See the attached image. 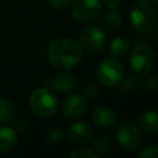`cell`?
Returning a JSON list of instances; mask_svg holds the SVG:
<instances>
[{
	"instance_id": "obj_10",
	"label": "cell",
	"mask_w": 158,
	"mask_h": 158,
	"mask_svg": "<svg viewBox=\"0 0 158 158\" xmlns=\"http://www.w3.org/2000/svg\"><path fill=\"white\" fill-rule=\"evenodd\" d=\"M91 120L98 128L104 131L112 130L116 126V115L109 107H96L91 114Z\"/></svg>"
},
{
	"instance_id": "obj_3",
	"label": "cell",
	"mask_w": 158,
	"mask_h": 158,
	"mask_svg": "<svg viewBox=\"0 0 158 158\" xmlns=\"http://www.w3.org/2000/svg\"><path fill=\"white\" fill-rule=\"evenodd\" d=\"M28 104L31 110L42 117L52 116L58 110V98L56 93L49 88H38L36 89L30 99Z\"/></svg>"
},
{
	"instance_id": "obj_2",
	"label": "cell",
	"mask_w": 158,
	"mask_h": 158,
	"mask_svg": "<svg viewBox=\"0 0 158 158\" xmlns=\"http://www.w3.org/2000/svg\"><path fill=\"white\" fill-rule=\"evenodd\" d=\"M131 22L138 32H151L157 25L156 5L148 0L137 1L131 10Z\"/></svg>"
},
{
	"instance_id": "obj_23",
	"label": "cell",
	"mask_w": 158,
	"mask_h": 158,
	"mask_svg": "<svg viewBox=\"0 0 158 158\" xmlns=\"http://www.w3.org/2000/svg\"><path fill=\"white\" fill-rule=\"evenodd\" d=\"M85 96L89 98V99H94L98 96L99 94V86L95 84V83H89L85 88Z\"/></svg>"
},
{
	"instance_id": "obj_7",
	"label": "cell",
	"mask_w": 158,
	"mask_h": 158,
	"mask_svg": "<svg viewBox=\"0 0 158 158\" xmlns=\"http://www.w3.org/2000/svg\"><path fill=\"white\" fill-rule=\"evenodd\" d=\"M106 32L100 26H88L80 33L79 46L88 53L98 52L106 41Z\"/></svg>"
},
{
	"instance_id": "obj_15",
	"label": "cell",
	"mask_w": 158,
	"mask_h": 158,
	"mask_svg": "<svg viewBox=\"0 0 158 158\" xmlns=\"http://www.w3.org/2000/svg\"><path fill=\"white\" fill-rule=\"evenodd\" d=\"M122 25V16L121 14L116 12V11H111V12H107L102 19H101V22H100V27L107 33L110 32H114L116 31L117 28H120Z\"/></svg>"
},
{
	"instance_id": "obj_1",
	"label": "cell",
	"mask_w": 158,
	"mask_h": 158,
	"mask_svg": "<svg viewBox=\"0 0 158 158\" xmlns=\"http://www.w3.org/2000/svg\"><path fill=\"white\" fill-rule=\"evenodd\" d=\"M81 47L72 38H54L47 49V56L52 65L58 69H70L81 59Z\"/></svg>"
},
{
	"instance_id": "obj_12",
	"label": "cell",
	"mask_w": 158,
	"mask_h": 158,
	"mask_svg": "<svg viewBox=\"0 0 158 158\" xmlns=\"http://www.w3.org/2000/svg\"><path fill=\"white\" fill-rule=\"evenodd\" d=\"M78 85V79L73 73L62 72L52 79V86L59 93L73 91Z\"/></svg>"
},
{
	"instance_id": "obj_6",
	"label": "cell",
	"mask_w": 158,
	"mask_h": 158,
	"mask_svg": "<svg viewBox=\"0 0 158 158\" xmlns=\"http://www.w3.org/2000/svg\"><path fill=\"white\" fill-rule=\"evenodd\" d=\"M101 12L100 0H74L72 5V16L81 23L93 22Z\"/></svg>"
},
{
	"instance_id": "obj_27",
	"label": "cell",
	"mask_w": 158,
	"mask_h": 158,
	"mask_svg": "<svg viewBox=\"0 0 158 158\" xmlns=\"http://www.w3.org/2000/svg\"><path fill=\"white\" fill-rule=\"evenodd\" d=\"M28 126H30V123H28V121L26 118H20L17 121V123H16V128L20 132H25L28 128Z\"/></svg>"
},
{
	"instance_id": "obj_13",
	"label": "cell",
	"mask_w": 158,
	"mask_h": 158,
	"mask_svg": "<svg viewBox=\"0 0 158 158\" xmlns=\"http://www.w3.org/2000/svg\"><path fill=\"white\" fill-rule=\"evenodd\" d=\"M139 126L147 133H156L158 131V115L153 110H146L141 112L139 117Z\"/></svg>"
},
{
	"instance_id": "obj_20",
	"label": "cell",
	"mask_w": 158,
	"mask_h": 158,
	"mask_svg": "<svg viewBox=\"0 0 158 158\" xmlns=\"http://www.w3.org/2000/svg\"><path fill=\"white\" fill-rule=\"evenodd\" d=\"M46 139L48 142H52V143H57V142H60L63 138H64V133L60 128L58 127H52L49 128L48 131H46V135H44Z\"/></svg>"
},
{
	"instance_id": "obj_16",
	"label": "cell",
	"mask_w": 158,
	"mask_h": 158,
	"mask_svg": "<svg viewBox=\"0 0 158 158\" xmlns=\"http://www.w3.org/2000/svg\"><path fill=\"white\" fill-rule=\"evenodd\" d=\"M110 49L115 57L122 58L127 54V52L130 49V42L125 37H116L112 40V42L110 44Z\"/></svg>"
},
{
	"instance_id": "obj_24",
	"label": "cell",
	"mask_w": 158,
	"mask_h": 158,
	"mask_svg": "<svg viewBox=\"0 0 158 158\" xmlns=\"http://www.w3.org/2000/svg\"><path fill=\"white\" fill-rule=\"evenodd\" d=\"M143 86H144V89H146L147 91L154 93L156 89H157V79H156V77L153 75V77H149L148 79H146V80L143 81Z\"/></svg>"
},
{
	"instance_id": "obj_4",
	"label": "cell",
	"mask_w": 158,
	"mask_h": 158,
	"mask_svg": "<svg viewBox=\"0 0 158 158\" xmlns=\"http://www.w3.org/2000/svg\"><path fill=\"white\" fill-rule=\"evenodd\" d=\"M130 63H131V68L136 73L141 75L148 74L156 64V53L152 47L146 44H139L135 47V49L132 51Z\"/></svg>"
},
{
	"instance_id": "obj_5",
	"label": "cell",
	"mask_w": 158,
	"mask_h": 158,
	"mask_svg": "<svg viewBox=\"0 0 158 158\" xmlns=\"http://www.w3.org/2000/svg\"><path fill=\"white\" fill-rule=\"evenodd\" d=\"M99 81L105 86H115L123 78V65L115 58L105 59L100 63L96 72Z\"/></svg>"
},
{
	"instance_id": "obj_9",
	"label": "cell",
	"mask_w": 158,
	"mask_h": 158,
	"mask_svg": "<svg viewBox=\"0 0 158 158\" xmlns=\"http://www.w3.org/2000/svg\"><path fill=\"white\" fill-rule=\"evenodd\" d=\"M86 99L80 94L69 95L62 104V114L69 120L81 117L86 111Z\"/></svg>"
},
{
	"instance_id": "obj_18",
	"label": "cell",
	"mask_w": 158,
	"mask_h": 158,
	"mask_svg": "<svg viewBox=\"0 0 158 158\" xmlns=\"http://www.w3.org/2000/svg\"><path fill=\"white\" fill-rule=\"evenodd\" d=\"M94 147H95V151H96V154H106L109 153V151L111 149V139L105 136V135H100L96 137L95 142H94Z\"/></svg>"
},
{
	"instance_id": "obj_17",
	"label": "cell",
	"mask_w": 158,
	"mask_h": 158,
	"mask_svg": "<svg viewBox=\"0 0 158 158\" xmlns=\"http://www.w3.org/2000/svg\"><path fill=\"white\" fill-rule=\"evenodd\" d=\"M15 116V106L6 99H0V123L10 122Z\"/></svg>"
},
{
	"instance_id": "obj_28",
	"label": "cell",
	"mask_w": 158,
	"mask_h": 158,
	"mask_svg": "<svg viewBox=\"0 0 158 158\" xmlns=\"http://www.w3.org/2000/svg\"><path fill=\"white\" fill-rule=\"evenodd\" d=\"M157 1H158V0H152V2H154V4H157Z\"/></svg>"
},
{
	"instance_id": "obj_25",
	"label": "cell",
	"mask_w": 158,
	"mask_h": 158,
	"mask_svg": "<svg viewBox=\"0 0 158 158\" xmlns=\"http://www.w3.org/2000/svg\"><path fill=\"white\" fill-rule=\"evenodd\" d=\"M49 2L52 4V6L54 9H57V10H64V9H67L70 5L72 0H49Z\"/></svg>"
},
{
	"instance_id": "obj_11",
	"label": "cell",
	"mask_w": 158,
	"mask_h": 158,
	"mask_svg": "<svg viewBox=\"0 0 158 158\" xmlns=\"http://www.w3.org/2000/svg\"><path fill=\"white\" fill-rule=\"evenodd\" d=\"M68 137L73 143L77 144L88 143L93 137V128L88 122H74L68 127Z\"/></svg>"
},
{
	"instance_id": "obj_22",
	"label": "cell",
	"mask_w": 158,
	"mask_h": 158,
	"mask_svg": "<svg viewBox=\"0 0 158 158\" xmlns=\"http://www.w3.org/2000/svg\"><path fill=\"white\" fill-rule=\"evenodd\" d=\"M139 158H157L158 157V146L157 144H149L144 147L139 153Z\"/></svg>"
},
{
	"instance_id": "obj_21",
	"label": "cell",
	"mask_w": 158,
	"mask_h": 158,
	"mask_svg": "<svg viewBox=\"0 0 158 158\" xmlns=\"http://www.w3.org/2000/svg\"><path fill=\"white\" fill-rule=\"evenodd\" d=\"M72 158H96V152L89 149V148H75L70 154Z\"/></svg>"
},
{
	"instance_id": "obj_14",
	"label": "cell",
	"mask_w": 158,
	"mask_h": 158,
	"mask_svg": "<svg viewBox=\"0 0 158 158\" xmlns=\"http://www.w3.org/2000/svg\"><path fill=\"white\" fill-rule=\"evenodd\" d=\"M16 142H17V136L12 128L7 126L0 127V152L1 153L11 151L15 147Z\"/></svg>"
},
{
	"instance_id": "obj_19",
	"label": "cell",
	"mask_w": 158,
	"mask_h": 158,
	"mask_svg": "<svg viewBox=\"0 0 158 158\" xmlns=\"http://www.w3.org/2000/svg\"><path fill=\"white\" fill-rule=\"evenodd\" d=\"M121 81H122V89H123V91H127V93L133 91L139 85V78L136 77L135 74H130L125 79L122 78Z\"/></svg>"
},
{
	"instance_id": "obj_26",
	"label": "cell",
	"mask_w": 158,
	"mask_h": 158,
	"mask_svg": "<svg viewBox=\"0 0 158 158\" xmlns=\"http://www.w3.org/2000/svg\"><path fill=\"white\" fill-rule=\"evenodd\" d=\"M102 2L109 10H115L121 5V0H102Z\"/></svg>"
},
{
	"instance_id": "obj_8",
	"label": "cell",
	"mask_w": 158,
	"mask_h": 158,
	"mask_svg": "<svg viewBox=\"0 0 158 158\" xmlns=\"http://www.w3.org/2000/svg\"><path fill=\"white\" fill-rule=\"evenodd\" d=\"M116 137L118 143L126 151H135L142 141V135L139 128L133 122H130V121L122 122L118 126Z\"/></svg>"
}]
</instances>
